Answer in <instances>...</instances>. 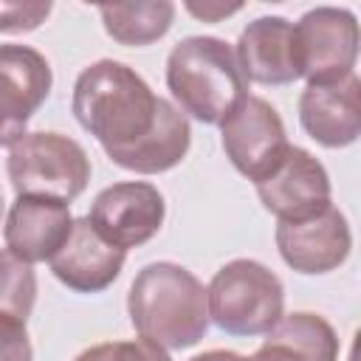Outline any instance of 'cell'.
<instances>
[{"mask_svg": "<svg viewBox=\"0 0 361 361\" xmlns=\"http://www.w3.org/2000/svg\"><path fill=\"white\" fill-rule=\"evenodd\" d=\"M164 107L166 99L155 96L130 65L116 59L87 65L73 82L71 110L102 144L107 158L144 141L155 130Z\"/></svg>", "mask_w": 361, "mask_h": 361, "instance_id": "obj_1", "label": "cell"}, {"mask_svg": "<svg viewBox=\"0 0 361 361\" xmlns=\"http://www.w3.org/2000/svg\"><path fill=\"white\" fill-rule=\"evenodd\" d=\"M127 313L135 333L164 350L195 347L209 330L206 288L178 262L144 265L130 285Z\"/></svg>", "mask_w": 361, "mask_h": 361, "instance_id": "obj_2", "label": "cell"}, {"mask_svg": "<svg viewBox=\"0 0 361 361\" xmlns=\"http://www.w3.org/2000/svg\"><path fill=\"white\" fill-rule=\"evenodd\" d=\"M166 87L183 116L223 124L248 96L234 45L220 37H186L166 56Z\"/></svg>", "mask_w": 361, "mask_h": 361, "instance_id": "obj_3", "label": "cell"}, {"mask_svg": "<svg viewBox=\"0 0 361 361\" xmlns=\"http://www.w3.org/2000/svg\"><path fill=\"white\" fill-rule=\"evenodd\" d=\"M209 319L228 336H265L285 316L282 279L257 259L226 262L206 288Z\"/></svg>", "mask_w": 361, "mask_h": 361, "instance_id": "obj_4", "label": "cell"}, {"mask_svg": "<svg viewBox=\"0 0 361 361\" xmlns=\"http://www.w3.org/2000/svg\"><path fill=\"white\" fill-rule=\"evenodd\" d=\"M8 180L17 195L71 203L90 180V158L79 141L62 133H25L8 149Z\"/></svg>", "mask_w": 361, "mask_h": 361, "instance_id": "obj_5", "label": "cell"}, {"mask_svg": "<svg viewBox=\"0 0 361 361\" xmlns=\"http://www.w3.org/2000/svg\"><path fill=\"white\" fill-rule=\"evenodd\" d=\"M293 48L299 79H307V85L344 79L355 73L358 20L350 8L316 6L293 23Z\"/></svg>", "mask_w": 361, "mask_h": 361, "instance_id": "obj_6", "label": "cell"}, {"mask_svg": "<svg viewBox=\"0 0 361 361\" xmlns=\"http://www.w3.org/2000/svg\"><path fill=\"white\" fill-rule=\"evenodd\" d=\"M220 138L228 161L248 180H262L288 152L290 141L279 113L262 96H245L220 124Z\"/></svg>", "mask_w": 361, "mask_h": 361, "instance_id": "obj_7", "label": "cell"}, {"mask_svg": "<svg viewBox=\"0 0 361 361\" xmlns=\"http://www.w3.org/2000/svg\"><path fill=\"white\" fill-rule=\"evenodd\" d=\"M164 217V195L147 180H121L102 189L87 214L99 237L121 251L149 243L161 231Z\"/></svg>", "mask_w": 361, "mask_h": 361, "instance_id": "obj_8", "label": "cell"}, {"mask_svg": "<svg viewBox=\"0 0 361 361\" xmlns=\"http://www.w3.org/2000/svg\"><path fill=\"white\" fill-rule=\"evenodd\" d=\"M262 206L279 223H299L322 214L330 203V175L324 164L302 147H288L285 158L254 183Z\"/></svg>", "mask_w": 361, "mask_h": 361, "instance_id": "obj_9", "label": "cell"}, {"mask_svg": "<svg viewBox=\"0 0 361 361\" xmlns=\"http://www.w3.org/2000/svg\"><path fill=\"white\" fill-rule=\"evenodd\" d=\"M51 85V65L37 48L0 45V147H11L25 135V124L48 99Z\"/></svg>", "mask_w": 361, "mask_h": 361, "instance_id": "obj_10", "label": "cell"}, {"mask_svg": "<svg viewBox=\"0 0 361 361\" xmlns=\"http://www.w3.org/2000/svg\"><path fill=\"white\" fill-rule=\"evenodd\" d=\"M276 248L299 274H327L336 271L353 248V234L347 217L327 206L322 214L299 220V223H279L276 226Z\"/></svg>", "mask_w": 361, "mask_h": 361, "instance_id": "obj_11", "label": "cell"}, {"mask_svg": "<svg viewBox=\"0 0 361 361\" xmlns=\"http://www.w3.org/2000/svg\"><path fill=\"white\" fill-rule=\"evenodd\" d=\"M71 228H73V214L68 203L51 197L17 195L3 226L6 251H11L17 259L28 265L45 262L65 245Z\"/></svg>", "mask_w": 361, "mask_h": 361, "instance_id": "obj_12", "label": "cell"}, {"mask_svg": "<svg viewBox=\"0 0 361 361\" xmlns=\"http://www.w3.org/2000/svg\"><path fill=\"white\" fill-rule=\"evenodd\" d=\"M299 121L322 147H350L361 135V82L355 73L307 85L299 96Z\"/></svg>", "mask_w": 361, "mask_h": 361, "instance_id": "obj_13", "label": "cell"}, {"mask_svg": "<svg viewBox=\"0 0 361 361\" xmlns=\"http://www.w3.org/2000/svg\"><path fill=\"white\" fill-rule=\"evenodd\" d=\"M124 259H127V251L110 245L104 237H99V231L90 226L87 217H79L73 220V228L65 245L48 262L54 276L71 290L99 293L118 279Z\"/></svg>", "mask_w": 361, "mask_h": 361, "instance_id": "obj_14", "label": "cell"}, {"mask_svg": "<svg viewBox=\"0 0 361 361\" xmlns=\"http://www.w3.org/2000/svg\"><path fill=\"white\" fill-rule=\"evenodd\" d=\"M234 54L248 82L279 87L299 79L293 23L285 17L271 14V17L251 20L243 28Z\"/></svg>", "mask_w": 361, "mask_h": 361, "instance_id": "obj_15", "label": "cell"}, {"mask_svg": "<svg viewBox=\"0 0 361 361\" xmlns=\"http://www.w3.org/2000/svg\"><path fill=\"white\" fill-rule=\"evenodd\" d=\"M251 361H338V336L324 316L296 310L265 333Z\"/></svg>", "mask_w": 361, "mask_h": 361, "instance_id": "obj_16", "label": "cell"}, {"mask_svg": "<svg viewBox=\"0 0 361 361\" xmlns=\"http://www.w3.org/2000/svg\"><path fill=\"white\" fill-rule=\"evenodd\" d=\"M189 144H192L189 118L172 102H166L155 130L144 141H138L135 147L113 155L110 161L116 166L138 172V175H158V172H166V169L178 166L186 158Z\"/></svg>", "mask_w": 361, "mask_h": 361, "instance_id": "obj_17", "label": "cell"}, {"mask_svg": "<svg viewBox=\"0 0 361 361\" xmlns=\"http://www.w3.org/2000/svg\"><path fill=\"white\" fill-rule=\"evenodd\" d=\"M104 31L118 45H152L158 42L175 20V3L169 0H149V3H113L99 6Z\"/></svg>", "mask_w": 361, "mask_h": 361, "instance_id": "obj_18", "label": "cell"}, {"mask_svg": "<svg viewBox=\"0 0 361 361\" xmlns=\"http://www.w3.org/2000/svg\"><path fill=\"white\" fill-rule=\"evenodd\" d=\"M37 299V274L28 262L0 248V313L28 322Z\"/></svg>", "mask_w": 361, "mask_h": 361, "instance_id": "obj_19", "label": "cell"}, {"mask_svg": "<svg viewBox=\"0 0 361 361\" xmlns=\"http://www.w3.org/2000/svg\"><path fill=\"white\" fill-rule=\"evenodd\" d=\"M73 361H172L169 353L147 338L135 341H104L82 350Z\"/></svg>", "mask_w": 361, "mask_h": 361, "instance_id": "obj_20", "label": "cell"}, {"mask_svg": "<svg viewBox=\"0 0 361 361\" xmlns=\"http://www.w3.org/2000/svg\"><path fill=\"white\" fill-rule=\"evenodd\" d=\"M51 14V3H3L0 0V31L6 34H23L34 31L45 23Z\"/></svg>", "mask_w": 361, "mask_h": 361, "instance_id": "obj_21", "label": "cell"}, {"mask_svg": "<svg viewBox=\"0 0 361 361\" xmlns=\"http://www.w3.org/2000/svg\"><path fill=\"white\" fill-rule=\"evenodd\" d=\"M34 350L28 341L25 322L8 313H0V361H31Z\"/></svg>", "mask_w": 361, "mask_h": 361, "instance_id": "obj_22", "label": "cell"}, {"mask_svg": "<svg viewBox=\"0 0 361 361\" xmlns=\"http://www.w3.org/2000/svg\"><path fill=\"white\" fill-rule=\"evenodd\" d=\"M183 6L192 17H197L203 23H220V20H226V17H231L243 8V3H214V0H209V3H192L189 0Z\"/></svg>", "mask_w": 361, "mask_h": 361, "instance_id": "obj_23", "label": "cell"}, {"mask_svg": "<svg viewBox=\"0 0 361 361\" xmlns=\"http://www.w3.org/2000/svg\"><path fill=\"white\" fill-rule=\"evenodd\" d=\"M189 361H251V358H245L240 353H231V350H206V353H200Z\"/></svg>", "mask_w": 361, "mask_h": 361, "instance_id": "obj_24", "label": "cell"}, {"mask_svg": "<svg viewBox=\"0 0 361 361\" xmlns=\"http://www.w3.org/2000/svg\"><path fill=\"white\" fill-rule=\"evenodd\" d=\"M0 223H3V192H0Z\"/></svg>", "mask_w": 361, "mask_h": 361, "instance_id": "obj_25", "label": "cell"}]
</instances>
